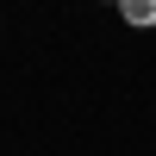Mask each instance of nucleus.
<instances>
[{"label":"nucleus","mask_w":156,"mask_h":156,"mask_svg":"<svg viewBox=\"0 0 156 156\" xmlns=\"http://www.w3.org/2000/svg\"><path fill=\"white\" fill-rule=\"evenodd\" d=\"M125 25H156V0H119Z\"/></svg>","instance_id":"f257e3e1"}]
</instances>
